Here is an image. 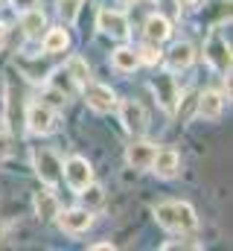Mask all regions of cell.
Instances as JSON below:
<instances>
[{
	"label": "cell",
	"instance_id": "24",
	"mask_svg": "<svg viewBox=\"0 0 233 251\" xmlns=\"http://www.w3.org/2000/svg\"><path fill=\"white\" fill-rule=\"evenodd\" d=\"M9 3H12L15 12H26V9H32V6H38V0H9Z\"/></svg>",
	"mask_w": 233,
	"mask_h": 251
},
{
	"label": "cell",
	"instance_id": "10",
	"mask_svg": "<svg viewBox=\"0 0 233 251\" xmlns=\"http://www.w3.org/2000/svg\"><path fill=\"white\" fill-rule=\"evenodd\" d=\"M96 29H99L102 35L119 38V41H125V38L131 35L128 18H125L122 12H116V9H99V15H96Z\"/></svg>",
	"mask_w": 233,
	"mask_h": 251
},
{
	"label": "cell",
	"instance_id": "27",
	"mask_svg": "<svg viewBox=\"0 0 233 251\" xmlns=\"http://www.w3.org/2000/svg\"><path fill=\"white\" fill-rule=\"evenodd\" d=\"M6 35H9V29H6V24H3V21H0V47H3V44H6Z\"/></svg>",
	"mask_w": 233,
	"mask_h": 251
},
{
	"label": "cell",
	"instance_id": "8",
	"mask_svg": "<svg viewBox=\"0 0 233 251\" xmlns=\"http://www.w3.org/2000/svg\"><path fill=\"white\" fill-rule=\"evenodd\" d=\"M152 91H155V97H158V102H161V108H163L166 114H175V111H178L181 88H178V82H175V76L169 70L152 79Z\"/></svg>",
	"mask_w": 233,
	"mask_h": 251
},
{
	"label": "cell",
	"instance_id": "29",
	"mask_svg": "<svg viewBox=\"0 0 233 251\" xmlns=\"http://www.w3.org/2000/svg\"><path fill=\"white\" fill-rule=\"evenodd\" d=\"M3 3H9V0H0V6H3Z\"/></svg>",
	"mask_w": 233,
	"mask_h": 251
},
{
	"label": "cell",
	"instance_id": "7",
	"mask_svg": "<svg viewBox=\"0 0 233 251\" xmlns=\"http://www.w3.org/2000/svg\"><path fill=\"white\" fill-rule=\"evenodd\" d=\"M116 114H119V123L122 128L131 134V137H140L149 126V117H146V108L137 102V100H116Z\"/></svg>",
	"mask_w": 233,
	"mask_h": 251
},
{
	"label": "cell",
	"instance_id": "4",
	"mask_svg": "<svg viewBox=\"0 0 233 251\" xmlns=\"http://www.w3.org/2000/svg\"><path fill=\"white\" fill-rule=\"evenodd\" d=\"M23 123H26V128L32 134H41L44 137V134H53L58 128V114L50 102H29Z\"/></svg>",
	"mask_w": 233,
	"mask_h": 251
},
{
	"label": "cell",
	"instance_id": "11",
	"mask_svg": "<svg viewBox=\"0 0 233 251\" xmlns=\"http://www.w3.org/2000/svg\"><path fill=\"white\" fill-rule=\"evenodd\" d=\"M161 62L166 64L169 73H181V70L192 67V62H195V47H192L189 41H178V44H172V47L163 53Z\"/></svg>",
	"mask_w": 233,
	"mask_h": 251
},
{
	"label": "cell",
	"instance_id": "13",
	"mask_svg": "<svg viewBox=\"0 0 233 251\" xmlns=\"http://www.w3.org/2000/svg\"><path fill=\"white\" fill-rule=\"evenodd\" d=\"M155 152H158V146L155 143H149V140H131L128 143V149H125V161H128V167L131 170H149V164H152V158H155Z\"/></svg>",
	"mask_w": 233,
	"mask_h": 251
},
{
	"label": "cell",
	"instance_id": "15",
	"mask_svg": "<svg viewBox=\"0 0 233 251\" xmlns=\"http://www.w3.org/2000/svg\"><path fill=\"white\" fill-rule=\"evenodd\" d=\"M143 32H146V41H152V44H163V41H169L172 38V24L163 18V15H149L146 18V26H143Z\"/></svg>",
	"mask_w": 233,
	"mask_h": 251
},
{
	"label": "cell",
	"instance_id": "14",
	"mask_svg": "<svg viewBox=\"0 0 233 251\" xmlns=\"http://www.w3.org/2000/svg\"><path fill=\"white\" fill-rule=\"evenodd\" d=\"M21 29H23V35L26 38H32V41H38L44 32H47V15L41 12V9H26V12H21Z\"/></svg>",
	"mask_w": 233,
	"mask_h": 251
},
{
	"label": "cell",
	"instance_id": "9",
	"mask_svg": "<svg viewBox=\"0 0 233 251\" xmlns=\"http://www.w3.org/2000/svg\"><path fill=\"white\" fill-rule=\"evenodd\" d=\"M56 225L64 234H85L93 225V210H88V207H67V210H61L58 207Z\"/></svg>",
	"mask_w": 233,
	"mask_h": 251
},
{
	"label": "cell",
	"instance_id": "21",
	"mask_svg": "<svg viewBox=\"0 0 233 251\" xmlns=\"http://www.w3.org/2000/svg\"><path fill=\"white\" fill-rule=\"evenodd\" d=\"M79 196H82V207H88V210H96L102 201H105V193H102V187L99 184H88L85 190H79Z\"/></svg>",
	"mask_w": 233,
	"mask_h": 251
},
{
	"label": "cell",
	"instance_id": "2",
	"mask_svg": "<svg viewBox=\"0 0 233 251\" xmlns=\"http://www.w3.org/2000/svg\"><path fill=\"white\" fill-rule=\"evenodd\" d=\"M82 88V100H85V105L91 108V111H96V114H111L116 108V97L114 88L111 85H102V82H93V79H88L85 85H79Z\"/></svg>",
	"mask_w": 233,
	"mask_h": 251
},
{
	"label": "cell",
	"instance_id": "23",
	"mask_svg": "<svg viewBox=\"0 0 233 251\" xmlns=\"http://www.w3.org/2000/svg\"><path fill=\"white\" fill-rule=\"evenodd\" d=\"M79 6H82V0H58V15H61V21H64V24H73L76 15H79Z\"/></svg>",
	"mask_w": 233,
	"mask_h": 251
},
{
	"label": "cell",
	"instance_id": "5",
	"mask_svg": "<svg viewBox=\"0 0 233 251\" xmlns=\"http://www.w3.org/2000/svg\"><path fill=\"white\" fill-rule=\"evenodd\" d=\"M32 170H35V176L41 178V184H47V187L61 184V158H58L53 149L38 146V149L32 152Z\"/></svg>",
	"mask_w": 233,
	"mask_h": 251
},
{
	"label": "cell",
	"instance_id": "6",
	"mask_svg": "<svg viewBox=\"0 0 233 251\" xmlns=\"http://www.w3.org/2000/svg\"><path fill=\"white\" fill-rule=\"evenodd\" d=\"M61 178L67 181V187L73 190V193H79V190H85L93 181V167H91L88 158L73 155V158L61 161Z\"/></svg>",
	"mask_w": 233,
	"mask_h": 251
},
{
	"label": "cell",
	"instance_id": "12",
	"mask_svg": "<svg viewBox=\"0 0 233 251\" xmlns=\"http://www.w3.org/2000/svg\"><path fill=\"white\" fill-rule=\"evenodd\" d=\"M149 170L158 176V178H175L178 173H181V155L175 152V149H158L155 152V158H152V164H149Z\"/></svg>",
	"mask_w": 233,
	"mask_h": 251
},
{
	"label": "cell",
	"instance_id": "19",
	"mask_svg": "<svg viewBox=\"0 0 233 251\" xmlns=\"http://www.w3.org/2000/svg\"><path fill=\"white\" fill-rule=\"evenodd\" d=\"M111 67L119 70V73H134L140 67V59H137V50L134 47H116L111 53Z\"/></svg>",
	"mask_w": 233,
	"mask_h": 251
},
{
	"label": "cell",
	"instance_id": "3",
	"mask_svg": "<svg viewBox=\"0 0 233 251\" xmlns=\"http://www.w3.org/2000/svg\"><path fill=\"white\" fill-rule=\"evenodd\" d=\"M204 59L210 62V67H213L216 73L231 76V64H233L231 41H228L219 29H213V32H210V38H207V44H204Z\"/></svg>",
	"mask_w": 233,
	"mask_h": 251
},
{
	"label": "cell",
	"instance_id": "1",
	"mask_svg": "<svg viewBox=\"0 0 233 251\" xmlns=\"http://www.w3.org/2000/svg\"><path fill=\"white\" fill-rule=\"evenodd\" d=\"M155 219L163 231H172V234H192L198 228V216H195V207L186 204V201H161L155 204Z\"/></svg>",
	"mask_w": 233,
	"mask_h": 251
},
{
	"label": "cell",
	"instance_id": "16",
	"mask_svg": "<svg viewBox=\"0 0 233 251\" xmlns=\"http://www.w3.org/2000/svg\"><path fill=\"white\" fill-rule=\"evenodd\" d=\"M225 111V94L219 91H204L198 97V117L201 120H219Z\"/></svg>",
	"mask_w": 233,
	"mask_h": 251
},
{
	"label": "cell",
	"instance_id": "25",
	"mask_svg": "<svg viewBox=\"0 0 233 251\" xmlns=\"http://www.w3.org/2000/svg\"><path fill=\"white\" fill-rule=\"evenodd\" d=\"M163 249H166V251H169V249H201V246H198V243H166Z\"/></svg>",
	"mask_w": 233,
	"mask_h": 251
},
{
	"label": "cell",
	"instance_id": "28",
	"mask_svg": "<svg viewBox=\"0 0 233 251\" xmlns=\"http://www.w3.org/2000/svg\"><path fill=\"white\" fill-rule=\"evenodd\" d=\"M175 3H178V6H184V9H189V6H195L198 0H175Z\"/></svg>",
	"mask_w": 233,
	"mask_h": 251
},
{
	"label": "cell",
	"instance_id": "20",
	"mask_svg": "<svg viewBox=\"0 0 233 251\" xmlns=\"http://www.w3.org/2000/svg\"><path fill=\"white\" fill-rule=\"evenodd\" d=\"M64 70H67V76H70L76 85H85V82L91 79V67H88V62H85L82 56H70V59L64 62Z\"/></svg>",
	"mask_w": 233,
	"mask_h": 251
},
{
	"label": "cell",
	"instance_id": "17",
	"mask_svg": "<svg viewBox=\"0 0 233 251\" xmlns=\"http://www.w3.org/2000/svg\"><path fill=\"white\" fill-rule=\"evenodd\" d=\"M41 47H44V53H47V56H56V53H64V50L70 47V35H67V29H64V26H56V29H47V32L41 35Z\"/></svg>",
	"mask_w": 233,
	"mask_h": 251
},
{
	"label": "cell",
	"instance_id": "22",
	"mask_svg": "<svg viewBox=\"0 0 233 251\" xmlns=\"http://www.w3.org/2000/svg\"><path fill=\"white\" fill-rule=\"evenodd\" d=\"M137 59L140 64H158L163 59V53H161V44H152V41H146L143 47H137Z\"/></svg>",
	"mask_w": 233,
	"mask_h": 251
},
{
	"label": "cell",
	"instance_id": "26",
	"mask_svg": "<svg viewBox=\"0 0 233 251\" xmlns=\"http://www.w3.org/2000/svg\"><path fill=\"white\" fill-rule=\"evenodd\" d=\"M91 251H114V243H93Z\"/></svg>",
	"mask_w": 233,
	"mask_h": 251
},
{
	"label": "cell",
	"instance_id": "18",
	"mask_svg": "<svg viewBox=\"0 0 233 251\" xmlns=\"http://www.w3.org/2000/svg\"><path fill=\"white\" fill-rule=\"evenodd\" d=\"M58 213V199L53 196V190H41L35 193V216L41 222H53Z\"/></svg>",
	"mask_w": 233,
	"mask_h": 251
}]
</instances>
